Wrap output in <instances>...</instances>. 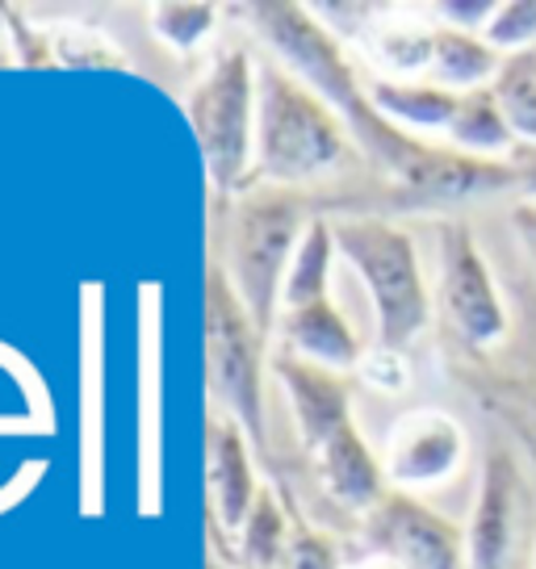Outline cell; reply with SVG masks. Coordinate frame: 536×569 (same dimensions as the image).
Returning <instances> with one entry per match:
<instances>
[{"instance_id": "1", "label": "cell", "mask_w": 536, "mask_h": 569, "mask_svg": "<svg viewBox=\"0 0 536 569\" xmlns=\"http://www.w3.org/2000/svg\"><path fill=\"white\" fill-rule=\"evenodd\" d=\"M277 377L294 402V419L319 486L348 511H360V516L374 511L386 495V469L377 465V457L353 427L344 381L298 356H281Z\"/></svg>"}, {"instance_id": "2", "label": "cell", "mask_w": 536, "mask_h": 569, "mask_svg": "<svg viewBox=\"0 0 536 569\" xmlns=\"http://www.w3.org/2000/svg\"><path fill=\"white\" fill-rule=\"evenodd\" d=\"M348 160V126L286 68L265 63L256 76V172L294 189Z\"/></svg>"}, {"instance_id": "3", "label": "cell", "mask_w": 536, "mask_h": 569, "mask_svg": "<svg viewBox=\"0 0 536 569\" xmlns=\"http://www.w3.org/2000/svg\"><path fill=\"white\" fill-rule=\"evenodd\" d=\"M315 218L306 201L281 184H248L231 218V289L248 310L256 336L265 339L277 322V298L286 272Z\"/></svg>"}, {"instance_id": "4", "label": "cell", "mask_w": 536, "mask_h": 569, "mask_svg": "<svg viewBox=\"0 0 536 569\" xmlns=\"http://www.w3.org/2000/svg\"><path fill=\"white\" fill-rule=\"evenodd\" d=\"M336 251L360 272L377 310V343L403 352L431 319V298L411 234L381 218H344L331 227Z\"/></svg>"}, {"instance_id": "5", "label": "cell", "mask_w": 536, "mask_h": 569, "mask_svg": "<svg viewBox=\"0 0 536 569\" xmlns=\"http://www.w3.org/2000/svg\"><path fill=\"white\" fill-rule=\"evenodd\" d=\"M189 122L218 193L248 189L251 122H256V76L248 51L231 47L210 63L206 80L189 97Z\"/></svg>"}, {"instance_id": "6", "label": "cell", "mask_w": 536, "mask_h": 569, "mask_svg": "<svg viewBox=\"0 0 536 569\" xmlns=\"http://www.w3.org/2000/svg\"><path fill=\"white\" fill-rule=\"evenodd\" d=\"M206 360H210V393L231 410V419L256 448H265V402H260V336L231 281L210 268L206 284Z\"/></svg>"}, {"instance_id": "7", "label": "cell", "mask_w": 536, "mask_h": 569, "mask_svg": "<svg viewBox=\"0 0 536 569\" xmlns=\"http://www.w3.org/2000/svg\"><path fill=\"white\" fill-rule=\"evenodd\" d=\"M440 315L465 348H495L507 336V306L495 272L465 222L440 231Z\"/></svg>"}, {"instance_id": "8", "label": "cell", "mask_w": 536, "mask_h": 569, "mask_svg": "<svg viewBox=\"0 0 536 569\" xmlns=\"http://www.w3.org/2000/svg\"><path fill=\"white\" fill-rule=\"evenodd\" d=\"M360 545L398 569H465L461 528L403 490H386L374 511H365Z\"/></svg>"}, {"instance_id": "9", "label": "cell", "mask_w": 536, "mask_h": 569, "mask_svg": "<svg viewBox=\"0 0 536 569\" xmlns=\"http://www.w3.org/2000/svg\"><path fill=\"white\" fill-rule=\"evenodd\" d=\"M465 431L445 410H411L403 415L386 445V478L407 495L424 486H440L461 469Z\"/></svg>"}, {"instance_id": "10", "label": "cell", "mask_w": 536, "mask_h": 569, "mask_svg": "<svg viewBox=\"0 0 536 569\" xmlns=\"http://www.w3.org/2000/svg\"><path fill=\"white\" fill-rule=\"evenodd\" d=\"M519 478L507 452H495L483 469L474 516L465 528V569H507L516 552Z\"/></svg>"}, {"instance_id": "11", "label": "cell", "mask_w": 536, "mask_h": 569, "mask_svg": "<svg viewBox=\"0 0 536 569\" xmlns=\"http://www.w3.org/2000/svg\"><path fill=\"white\" fill-rule=\"evenodd\" d=\"M210 502H215L218 523H227L231 532L235 528L244 532L251 507H256L248 445L239 436V423L222 419V415L210 419Z\"/></svg>"}, {"instance_id": "12", "label": "cell", "mask_w": 536, "mask_h": 569, "mask_svg": "<svg viewBox=\"0 0 536 569\" xmlns=\"http://www.w3.org/2000/svg\"><path fill=\"white\" fill-rule=\"evenodd\" d=\"M286 343L294 348L298 360L319 365L327 373H340L360 365V343L353 336V327L344 322V315L331 306V298H322L302 310H286Z\"/></svg>"}, {"instance_id": "13", "label": "cell", "mask_w": 536, "mask_h": 569, "mask_svg": "<svg viewBox=\"0 0 536 569\" xmlns=\"http://www.w3.org/2000/svg\"><path fill=\"white\" fill-rule=\"evenodd\" d=\"M499 68L503 54L483 34H461V30H448V26L431 30V84L465 97V92L490 89V80L499 76Z\"/></svg>"}, {"instance_id": "14", "label": "cell", "mask_w": 536, "mask_h": 569, "mask_svg": "<svg viewBox=\"0 0 536 569\" xmlns=\"http://www.w3.org/2000/svg\"><path fill=\"white\" fill-rule=\"evenodd\" d=\"M445 139H448V147L461 151V156L495 160V163H512V156H516V147H519L490 89L457 97V113H453V122H448Z\"/></svg>"}, {"instance_id": "15", "label": "cell", "mask_w": 536, "mask_h": 569, "mask_svg": "<svg viewBox=\"0 0 536 569\" xmlns=\"http://www.w3.org/2000/svg\"><path fill=\"white\" fill-rule=\"evenodd\" d=\"M374 109L398 130H440L445 134L457 113V92L440 89L431 80H374L369 84Z\"/></svg>"}, {"instance_id": "16", "label": "cell", "mask_w": 536, "mask_h": 569, "mask_svg": "<svg viewBox=\"0 0 536 569\" xmlns=\"http://www.w3.org/2000/svg\"><path fill=\"white\" fill-rule=\"evenodd\" d=\"M490 92H495L519 147H536V47L503 54V68L490 80Z\"/></svg>"}, {"instance_id": "17", "label": "cell", "mask_w": 536, "mask_h": 569, "mask_svg": "<svg viewBox=\"0 0 536 569\" xmlns=\"http://www.w3.org/2000/svg\"><path fill=\"white\" fill-rule=\"evenodd\" d=\"M331 251H336V234H331V227H327L322 218H315V222L306 227L302 243L294 251V264H289V272H286V289H281L286 310H302V306H315L327 298Z\"/></svg>"}, {"instance_id": "18", "label": "cell", "mask_w": 536, "mask_h": 569, "mask_svg": "<svg viewBox=\"0 0 536 569\" xmlns=\"http://www.w3.org/2000/svg\"><path fill=\"white\" fill-rule=\"evenodd\" d=\"M289 532H294V528H289V519H286V511H281L277 495L260 490L248 523H244V536H239V557L248 561V569H277L281 552H286Z\"/></svg>"}, {"instance_id": "19", "label": "cell", "mask_w": 536, "mask_h": 569, "mask_svg": "<svg viewBox=\"0 0 536 569\" xmlns=\"http://www.w3.org/2000/svg\"><path fill=\"white\" fill-rule=\"evenodd\" d=\"M369 51L390 71V80H415L419 71L431 68V30L398 21V26H386L369 38Z\"/></svg>"}, {"instance_id": "20", "label": "cell", "mask_w": 536, "mask_h": 569, "mask_svg": "<svg viewBox=\"0 0 536 569\" xmlns=\"http://www.w3.org/2000/svg\"><path fill=\"white\" fill-rule=\"evenodd\" d=\"M483 38L499 54H519L536 47V0H503Z\"/></svg>"}, {"instance_id": "21", "label": "cell", "mask_w": 536, "mask_h": 569, "mask_svg": "<svg viewBox=\"0 0 536 569\" xmlns=\"http://www.w3.org/2000/svg\"><path fill=\"white\" fill-rule=\"evenodd\" d=\"M277 569H344V566H340V552H336V540H331V536L315 532V528H306V523H294Z\"/></svg>"}, {"instance_id": "22", "label": "cell", "mask_w": 536, "mask_h": 569, "mask_svg": "<svg viewBox=\"0 0 536 569\" xmlns=\"http://www.w3.org/2000/svg\"><path fill=\"white\" fill-rule=\"evenodd\" d=\"M210 26H215V9L210 4H160L156 9V30L177 51H189Z\"/></svg>"}, {"instance_id": "23", "label": "cell", "mask_w": 536, "mask_h": 569, "mask_svg": "<svg viewBox=\"0 0 536 569\" xmlns=\"http://www.w3.org/2000/svg\"><path fill=\"white\" fill-rule=\"evenodd\" d=\"M436 9V18L445 21L448 30H461V34H478L486 26H490V18H495V0H440V4H431Z\"/></svg>"}, {"instance_id": "24", "label": "cell", "mask_w": 536, "mask_h": 569, "mask_svg": "<svg viewBox=\"0 0 536 569\" xmlns=\"http://www.w3.org/2000/svg\"><path fill=\"white\" fill-rule=\"evenodd\" d=\"M365 373L374 377L381 390H403V386H407V360H403V352L377 348V356L365 365Z\"/></svg>"}, {"instance_id": "25", "label": "cell", "mask_w": 536, "mask_h": 569, "mask_svg": "<svg viewBox=\"0 0 536 569\" xmlns=\"http://www.w3.org/2000/svg\"><path fill=\"white\" fill-rule=\"evenodd\" d=\"M512 227H516L519 243H524V251H528V260L536 264V201L533 197L519 201L516 210H512Z\"/></svg>"}, {"instance_id": "26", "label": "cell", "mask_w": 536, "mask_h": 569, "mask_svg": "<svg viewBox=\"0 0 536 569\" xmlns=\"http://www.w3.org/2000/svg\"><path fill=\"white\" fill-rule=\"evenodd\" d=\"M519 172V184L528 189V197L536 201V147H516V156H512Z\"/></svg>"}, {"instance_id": "27", "label": "cell", "mask_w": 536, "mask_h": 569, "mask_svg": "<svg viewBox=\"0 0 536 569\" xmlns=\"http://www.w3.org/2000/svg\"><path fill=\"white\" fill-rule=\"evenodd\" d=\"M344 569H398V566H390L386 557H369V552H365V557H357L353 566H344Z\"/></svg>"}, {"instance_id": "28", "label": "cell", "mask_w": 536, "mask_h": 569, "mask_svg": "<svg viewBox=\"0 0 536 569\" xmlns=\"http://www.w3.org/2000/svg\"><path fill=\"white\" fill-rule=\"evenodd\" d=\"M533 569H536V566H533Z\"/></svg>"}]
</instances>
